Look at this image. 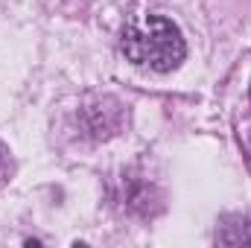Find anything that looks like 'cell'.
<instances>
[{
  "label": "cell",
  "instance_id": "cell-1",
  "mask_svg": "<svg viewBox=\"0 0 251 248\" xmlns=\"http://www.w3.org/2000/svg\"><path fill=\"white\" fill-rule=\"evenodd\" d=\"M126 59L137 67H149L155 73H170L187 56L184 35L178 24H173L164 15H137L126 24L123 29Z\"/></svg>",
  "mask_w": 251,
  "mask_h": 248
},
{
  "label": "cell",
  "instance_id": "cell-2",
  "mask_svg": "<svg viewBox=\"0 0 251 248\" xmlns=\"http://www.w3.org/2000/svg\"><path fill=\"white\" fill-rule=\"evenodd\" d=\"M219 246H251V219L246 216H228L216 228Z\"/></svg>",
  "mask_w": 251,
  "mask_h": 248
}]
</instances>
